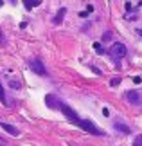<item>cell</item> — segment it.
<instances>
[{
	"mask_svg": "<svg viewBox=\"0 0 142 146\" xmlns=\"http://www.w3.org/2000/svg\"><path fill=\"white\" fill-rule=\"evenodd\" d=\"M79 128H83L85 132L92 133V135H103V133H104L99 126H95L90 119H81V123H79Z\"/></svg>",
	"mask_w": 142,
	"mask_h": 146,
	"instance_id": "6da1fadb",
	"label": "cell"
},
{
	"mask_svg": "<svg viewBox=\"0 0 142 146\" xmlns=\"http://www.w3.org/2000/svg\"><path fill=\"white\" fill-rule=\"evenodd\" d=\"M29 69L34 72V74H38V76H47V69H45L43 61H42V60H38V58L29 60Z\"/></svg>",
	"mask_w": 142,
	"mask_h": 146,
	"instance_id": "7a4b0ae2",
	"label": "cell"
},
{
	"mask_svg": "<svg viewBox=\"0 0 142 146\" xmlns=\"http://www.w3.org/2000/svg\"><path fill=\"white\" fill-rule=\"evenodd\" d=\"M59 108H61V112H63V115L67 117V119H69V121H72V123H76V125L79 126V123H81V119H79V117H77V114H76V112H74L72 108H70L69 105H65V103H61V101H59Z\"/></svg>",
	"mask_w": 142,
	"mask_h": 146,
	"instance_id": "3957f363",
	"label": "cell"
},
{
	"mask_svg": "<svg viewBox=\"0 0 142 146\" xmlns=\"http://www.w3.org/2000/svg\"><path fill=\"white\" fill-rule=\"evenodd\" d=\"M112 56H115V58H124V56L128 54V49H126V45L124 43H121V42H117V43H113L112 45Z\"/></svg>",
	"mask_w": 142,
	"mask_h": 146,
	"instance_id": "277c9868",
	"label": "cell"
},
{
	"mask_svg": "<svg viewBox=\"0 0 142 146\" xmlns=\"http://www.w3.org/2000/svg\"><path fill=\"white\" fill-rule=\"evenodd\" d=\"M126 99L129 101L131 105H142V94L140 92H137V90H129V92H126Z\"/></svg>",
	"mask_w": 142,
	"mask_h": 146,
	"instance_id": "5b68a950",
	"label": "cell"
},
{
	"mask_svg": "<svg viewBox=\"0 0 142 146\" xmlns=\"http://www.w3.org/2000/svg\"><path fill=\"white\" fill-rule=\"evenodd\" d=\"M113 128H115L117 132H121L122 135H129V133H131V128H129L128 125H124L122 121H115L113 123Z\"/></svg>",
	"mask_w": 142,
	"mask_h": 146,
	"instance_id": "8992f818",
	"label": "cell"
},
{
	"mask_svg": "<svg viewBox=\"0 0 142 146\" xmlns=\"http://www.w3.org/2000/svg\"><path fill=\"white\" fill-rule=\"evenodd\" d=\"M0 128H2V130H5L7 133H11V135H18V128L16 126H13V125H9V123H2L0 121Z\"/></svg>",
	"mask_w": 142,
	"mask_h": 146,
	"instance_id": "52a82bcc",
	"label": "cell"
},
{
	"mask_svg": "<svg viewBox=\"0 0 142 146\" xmlns=\"http://www.w3.org/2000/svg\"><path fill=\"white\" fill-rule=\"evenodd\" d=\"M45 103H47L49 108H59V105H56V103H59L58 99H56L52 94H49V96H45Z\"/></svg>",
	"mask_w": 142,
	"mask_h": 146,
	"instance_id": "ba28073f",
	"label": "cell"
},
{
	"mask_svg": "<svg viewBox=\"0 0 142 146\" xmlns=\"http://www.w3.org/2000/svg\"><path fill=\"white\" fill-rule=\"evenodd\" d=\"M65 13H67V9H65V7H61V9L58 11V15L54 16L52 24H54V25H58V24H61V22H63V16H65Z\"/></svg>",
	"mask_w": 142,
	"mask_h": 146,
	"instance_id": "9c48e42d",
	"label": "cell"
},
{
	"mask_svg": "<svg viewBox=\"0 0 142 146\" xmlns=\"http://www.w3.org/2000/svg\"><path fill=\"white\" fill-rule=\"evenodd\" d=\"M94 50H95L97 54H104V47H103V43H101V42H95V43H94Z\"/></svg>",
	"mask_w": 142,
	"mask_h": 146,
	"instance_id": "30bf717a",
	"label": "cell"
},
{
	"mask_svg": "<svg viewBox=\"0 0 142 146\" xmlns=\"http://www.w3.org/2000/svg\"><path fill=\"white\" fill-rule=\"evenodd\" d=\"M0 101L7 105V99H5V92H4V87H2V83H0Z\"/></svg>",
	"mask_w": 142,
	"mask_h": 146,
	"instance_id": "8fae6325",
	"label": "cell"
},
{
	"mask_svg": "<svg viewBox=\"0 0 142 146\" xmlns=\"http://www.w3.org/2000/svg\"><path fill=\"white\" fill-rule=\"evenodd\" d=\"M112 40V33L110 31H106L104 35H103V42H110Z\"/></svg>",
	"mask_w": 142,
	"mask_h": 146,
	"instance_id": "7c38bea8",
	"label": "cell"
},
{
	"mask_svg": "<svg viewBox=\"0 0 142 146\" xmlns=\"http://www.w3.org/2000/svg\"><path fill=\"white\" fill-rule=\"evenodd\" d=\"M133 146H142V135H137V137H135Z\"/></svg>",
	"mask_w": 142,
	"mask_h": 146,
	"instance_id": "4fadbf2b",
	"label": "cell"
},
{
	"mask_svg": "<svg viewBox=\"0 0 142 146\" xmlns=\"http://www.w3.org/2000/svg\"><path fill=\"white\" fill-rule=\"evenodd\" d=\"M9 85L13 87L15 90H18V88H20V83H18V81H15V80H11V81H9Z\"/></svg>",
	"mask_w": 142,
	"mask_h": 146,
	"instance_id": "5bb4252c",
	"label": "cell"
},
{
	"mask_svg": "<svg viewBox=\"0 0 142 146\" xmlns=\"http://www.w3.org/2000/svg\"><path fill=\"white\" fill-rule=\"evenodd\" d=\"M119 83H121V80H119V78H113V80L110 81V85H112V87H117Z\"/></svg>",
	"mask_w": 142,
	"mask_h": 146,
	"instance_id": "9a60e30c",
	"label": "cell"
},
{
	"mask_svg": "<svg viewBox=\"0 0 142 146\" xmlns=\"http://www.w3.org/2000/svg\"><path fill=\"white\" fill-rule=\"evenodd\" d=\"M133 81L139 85V83H142V78H140V76H135V78H133Z\"/></svg>",
	"mask_w": 142,
	"mask_h": 146,
	"instance_id": "2e32d148",
	"label": "cell"
},
{
	"mask_svg": "<svg viewBox=\"0 0 142 146\" xmlns=\"http://www.w3.org/2000/svg\"><path fill=\"white\" fill-rule=\"evenodd\" d=\"M42 4V0H31V5H40Z\"/></svg>",
	"mask_w": 142,
	"mask_h": 146,
	"instance_id": "e0dca14e",
	"label": "cell"
},
{
	"mask_svg": "<svg viewBox=\"0 0 142 146\" xmlns=\"http://www.w3.org/2000/svg\"><path fill=\"white\" fill-rule=\"evenodd\" d=\"M79 16H81V18H87V16H88V11H83V13H79Z\"/></svg>",
	"mask_w": 142,
	"mask_h": 146,
	"instance_id": "ac0fdd59",
	"label": "cell"
},
{
	"mask_svg": "<svg viewBox=\"0 0 142 146\" xmlns=\"http://www.w3.org/2000/svg\"><path fill=\"white\" fill-rule=\"evenodd\" d=\"M24 2H25V7H27V9H31V2H29V0H24Z\"/></svg>",
	"mask_w": 142,
	"mask_h": 146,
	"instance_id": "d6986e66",
	"label": "cell"
},
{
	"mask_svg": "<svg viewBox=\"0 0 142 146\" xmlns=\"http://www.w3.org/2000/svg\"><path fill=\"white\" fill-rule=\"evenodd\" d=\"M137 33H139V35H140V36H142V29H137Z\"/></svg>",
	"mask_w": 142,
	"mask_h": 146,
	"instance_id": "ffe728a7",
	"label": "cell"
},
{
	"mask_svg": "<svg viewBox=\"0 0 142 146\" xmlns=\"http://www.w3.org/2000/svg\"><path fill=\"white\" fill-rule=\"evenodd\" d=\"M0 143H2V144H5V141H2V139H0Z\"/></svg>",
	"mask_w": 142,
	"mask_h": 146,
	"instance_id": "44dd1931",
	"label": "cell"
}]
</instances>
